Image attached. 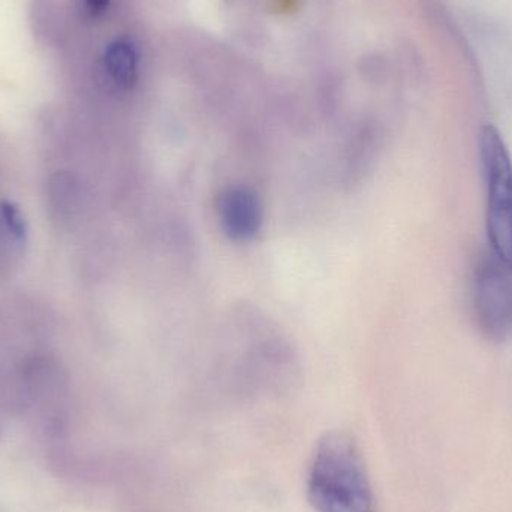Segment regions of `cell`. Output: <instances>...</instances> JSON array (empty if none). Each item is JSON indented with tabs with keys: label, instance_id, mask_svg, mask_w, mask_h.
<instances>
[{
	"label": "cell",
	"instance_id": "obj_1",
	"mask_svg": "<svg viewBox=\"0 0 512 512\" xmlns=\"http://www.w3.org/2000/svg\"><path fill=\"white\" fill-rule=\"evenodd\" d=\"M307 499L316 512H375V496L358 445L348 433L328 432L310 460Z\"/></svg>",
	"mask_w": 512,
	"mask_h": 512
},
{
	"label": "cell",
	"instance_id": "obj_2",
	"mask_svg": "<svg viewBox=\"0 0 512 512\" xmlns=\"http://www.w3.org/2000/svg\"><path fill=\"white\" fill-rule=\"evenodd\" d=\"M480 155L486 180L490 251L512 262V159L495 126L481 129Z\"/></svg>",
	"mask_w": 512,
	"mask_h": 512
},
{
	"label": "cell",
	"instance_id": "obj_3",
	"mask_svg": "<svg viewBox=\"0 0 512 512\" xmlns=\"http://www.w3.org/2000/svg\"><path fill=\"white\" fill-rule=\"evenodd\" d=\"M472 306L478 327L490 339L512 334V262L487 252L472 279Z\"/></svg>",
	"mask_w": 512,
	"mask_h": 512
},
{
	"label": "cell",
	"instance_id": "obj_4",
	"mask_svg": "<svg viewBox=\"0 0 512 512\" xmlns=\"http://www.w3.org/2000/svg\"><path fill=\"white\" fill-rule=\"evenodd\" d=\"M219 221L227 236L249 242L261 231L264 210L254 189L234 185L224 189L218 201Z\"/></svg>",
	"mask_w": 512,
	"mask_h": 512
},
{
	"label": "cell",
	"instance_id": "obj_5",
	"mask_svg": "<svg viewBox=\"0 0 512 512\" xmlns=\"http://www.w3.org/2000/svg\"><path fill=\"white\" fill-rule=\"evenodd\" d=\"M105 68L117 86L129 89L137 81V51L129 42H114L108 47L107 54H105Z\"/></svg>",
	"mask_w": 512,
	"mask_h": 512
},
{
	"label": "cell",
	"instance_id": "obj_6",
	"mask_svg": "<svg viewBox=\"0 0 512 512\" xmlns=\"http://www.w3.org/2000/svg\"><path fill=\"white\" fill-rule=\"evenodd\" d=\"M0 213H2L3 222L9 231H12V236L15 239H23L26 234V227H24L23 218H21L20 212L15 209L11 204L5 203L0 207Z\"/></svg>",
	"mask_w": 512,
	"mask_h": 512
},
{
	"label": "cell",
	"instance_id": "obj_7",
	"mask_svg": "<svg viewBox=\"0 0 512 512\" xmlns=\"http://www.w3.org/2000/svg\"><path fill=\"white\" fill-rule=\"evenodd\" d=\"M110 5V0H86L87 9L92 15H101Z\"/></svg>",
	"mask_w": 512,
	"mask_h": 512
}]
</instances>
